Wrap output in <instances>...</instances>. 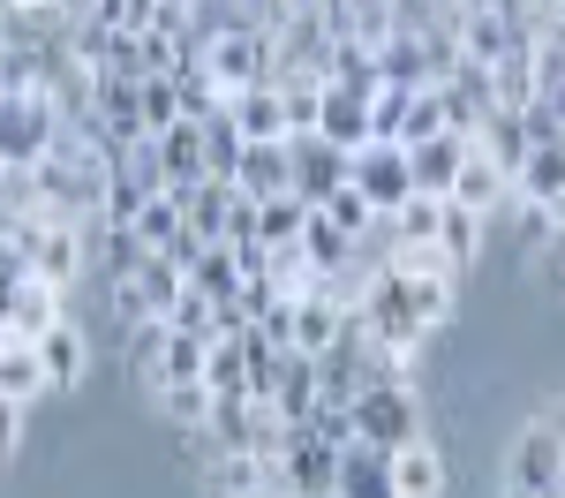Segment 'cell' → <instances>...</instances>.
Masks as SVG:
<instances>
[{
  "label": "cell",
  "instance_id": "cell-42",
  "mask_svg": "<svg viewBox=\"0 0 565 498\" xmlns=\"http://www.w3.org/2000/svg\"><path fill=\"white\" fill-rule=\"evenodd\" d=\"M551 8H558V15H565V0H551Z\"/></svg>",
  "mask_w": 565,
  "mask_h": 498
},
{
  "label": "cell",
  "instance_id": "cell-16",
  "mask_svg": "<svg viewBox=\"0 0 565 498\" xmlns=\"http://www.w3.org/2000/svg\"><path fill=\"white\" fill-rule=\"evenodd\" d=\"M505 189H513V174H505V167H490V159H482L476 144H468V159H460V174H452V189H445V197L490 220V212L505 204Z\"/></svg>",
  "mask_w": 565,
  "mask_h": 498
},
{
  "label": "cell",
  "instance_id": "cell-11",
  "mask_svg": "<svg viewBox=\"0 0 565 498\" xmlns=\"http://www.w3.org/2000/svg\"><path fill=\"white\" fill-rule=\"evenodd\" d=\"M31 348H39V362H45V385H53V393H68V385L84 378V362H90V348H84V325H76V317H53V325H45V332L31 340Z\"/></svg>",
  "mask_w": 565,
  "mask_h": 498
},
{
  "label": "cell",
  "instance_id": "cell-37",
  "mask_svg": "<svg viewBox=\"0 0 565 498\" xmlns=\"http://www.w3.org/2000/svg\"><path fill=\"white\" fill-rule=\"evenodd\" d=\"M15 438H23V401H8V393H0V460L15 453Z\"/></svg>",
  "mask_w": 565,
  "mask_h": 498
},
{
  "label": "cell",
  "instance_id": "cell-21",
  "mask_svg": "<svg viewBox=\"0 0 565 498\" xmlns=\"http://www.w3.org/2000/svg\"><path fill=\"white\" fill-rule=\"evenodd\" d=\"M226 212H234V181L204 174L196 189H181V220H189L196 242H218V234H226Z\"/></svg>",
  "mask_w": 565,
  "mask_h": 498
},
{
  "label": "cell",
  "instance_id": "cell-18",
  "mask_svg": "<svg viewBox=\"0 0 565 498\" xmlns=\"http://www.w3.org/2000/svg\"><path fill=\"white\" fill-rule=\"evenodd\" d=\"M204 348H212V340L167 325V340H159V356H151V370H143V385H151V393H159V385H196V378H204Z\"/></svg>",
  "mask_w": 565,
  "mask_h": 498
},
{
  "label": "cell",
  "instance_id": "cell-8",
  "mask_svg": "<svg viewBox=\"0 0 565 498\" xmlns=\"http://www.w3.org/2000/svg\"><path fill=\"white\" fill-rule=\"evenodd\" d=\"M513 491H535V498L565 491V446H558V431H551L543 415L513 438Z\"/></svg>",
  "mask_w": 565,
  "mask_h": 498
},
{
  "label": "cell",
  "instance_id": "cell-36",
  "mask_svg": "<svg viewBox=\"0 0 565 498\" xmlns=\"http://www.w3.org/2000/svg\"><path fill=\"white\" fill-rule=\"evenodd\" d=\"M535 272H551V279L565 287V226H558V220L535 234Z\"/></svg>",
  "mask_w": 565,
  "mask_h": 498
},
{
  "label": "cell",
  "instance_id": "cell-34",
  "mask_svg": "<svg viewBox=\"0 0 565 498\" xmlns=\"http://www.w3.org/2000/svg\"><path fill=\"white\" fill-rule=\"evenodd\" d=\"M136 91H143V129H151V136L181 121V91H174V76H143Z\"/></svg>",
  "mask_w": 565,
  "mask_h": 498
},
{
  "label": "cell",
  "instance_id": "cell-43",
  "mask_svg": "<svg viewBox=\"0 0 565 498\" xmlns=\"http://www.w3.org/2000/svg\"><path fill=\"white\" fill-rule=\"evenodd\" d=\"M0 174H8V159H0Z\"/></svg>",
  "mask_w": 565,
  "mask_h": 498
},
{
  "label": "cell",
  "instance_id": "cell-19",
  "mask_svg": "<svg viewBox=\"0 0 565 498\" xmlns=\"http://www.w3.org/2000/svg\"><path fill=\"white\" fill-rule=\"evenodd\" d=\"M53 317H61V287H45V279H15V295H8L0 325H8V340H39Z\"/></svg>",
  "mask_w": 565,
  "mask_h": 498
},
{
  "label": "cell",
  "instance_id": "cell-24",
  "mask_svg": "<svg viewBox=\"0 0 565 498\" xmlns=\"http://www.w3.org/2000/svg\"><path fill=\"white\" fill-rule=\"evenodd\" d=\"M189 287H196V295H212V303H234L249 279H242V257H234L226 242H204V257L189 265Z\"/></svg>",
  "mask_w": 565,
  "mask_h": 498
},
{
  "label": "cell",
  "instance_id": "cell-10",
  "mask_svg": "<svg viewBox=\"0 0 565 498\" xmlns=\"http://www.w3.org/2000/svg\"><path fill=\"white\" fill-rule=\"evenodd\" d=\"M317 136H332L340 151H362L370 144V98L348 84H324L317 91Z\"/></svg>",
  "mask_w": 565,
  "mask_h": 498
},
{
  "label": "cell",
  "instance_id": "cell-41",
  "mask_svg": "<svg viewBox=\"0 0 565 498\" xmlns=\"http://www.w3.org/2000/svg\"><path fill=\"white\" fill-rule=\"evenodd\" d=\"M0 348H8V325H0Z\"/></svg>",
  "mask_w": 565,
  "mask_h": 498
},
{
  "label": "cell",
  "instance_id": "cell-39",
  "mask_svg": "<svg viewBox=\"0 0 565 498\" xmlns=\"http://www.w3.org/2000/svg\"><path fill=\"white\" fill-rule=\"evenodd\" d=\"M354 8H385V0H354Z\"/></svg>",
  "mask_w": 565,
  "mask_h": 498
},
{
  "label": "cell",
  "instance_id": "cell-15",
  "mask_svg": "<svg viewBox=\"0 0 565 498\" xmlns=\"http://www.w3.org/2000/svg\"><path fill=\"white\" fill-rule=\"evenodd\" d=\"M332 498H399L392 491V453L377 446H340V484H332Z\"/></svg>",
  "mask_w": 565,
  "mask_h": 498
},
{
  "label": "cell",
  "instance_id": "cell-6",
  "mask_svg": "<svg viewBox=\"0 0 565 498\" xmlns=\"http://www.w3.org/2000/svg\"><path fill=\"white\" fill-rule=\"evenodd\" d=\"M204 76H212L226 98L249 84H271V31H218L204 45Z\"/></svg>",
  "mask_w": 565,
  "mask_h": 498
},
{
  "label": "cell",
  "instance_id": "cell-1",
  "mask_svg": "<svg viewBox=\"0 0 565 498\" xmlns=\"http://www.w3.org/2000/svg\"><path fill=\"white\" fill-rule=\"evenodd\" d=\"M430 431V415H423V393L407 385V378H385V385H370L362 401H354V438L377 453H399L415 446Z\"/></svg>",
  "mask_w": 565,
  "mask_h": 498
},
{
  "label": "cell",
  "instance_id": "cell-23",
  "mask_svg": "<svg viewBox=\"0 0 565 498\" xmlns=\"http://www.w3.org/2000/svg\"><path fill=\"white\" fill-rule=\"evenodd\" d=\"M340 332H348V310H340L332 295H317V287H309L302 303H295V348H302V356H324Z\"/></svg>",
  "mask_w": 565,
  "mask_h": 498
},
{
  "label": "cell",
  "instance_id": "cell-38",
  "mask_svg": "<svg viewBox=\"0 0 565 498\" xmlns=\"http://www.w3.org/2000/svg\"><path fill=\"white\" fill-rule=\"evenodd\" d=\"M543 423H551V431H558V446H565V407H551V415H543Z\"/></svg>",
  "mask_w": 565,
  "mask_h": 498
},
{
  "label": "cell",
  "instance_id": "cell-22",
  "mask_svg": "<svg viewBox=\"0 0 565 498\" xmlns=\"http://www.w3.org/2000/svg\"><path fill=\"white\" fill-rule=\"evenodd\" d=\"M392 491L399 498H445V460H437L430 438H415V446L392 453Z\"/></svg>",
  "mask_w": 565,
  "mask_h": 498
},
{
  "label": "cell",
  "instance_id": "cell-30",
  "mask_svg": "<svg viewBox=\"0 0 565 498\" xmlns=\"http://www.w3.org/2000/svg\"><path fill=\"white\" fill-rule=\"evenodd\" d=\"M302 220H309V204L295 197V189H287V197H264V204H257V242H264V250H271V242H295Z\"/></svg>",
  "mask_w": 565,
  "mask_h": 498
},
{
  "label": "cell",
  "instance_id": "cell-20",
  "mask_svg": "<svg viewBox=\"0 0 565 498\" xmlns=\"http://www.w3.org/2000/svg\"><path fill=\"white\" fill-rule=\"evenodd\" d=\"M271 407H279V423H302L309 407H317V356H302V348H287V356H279Z\"/></svg>",
  "mask_w": 565,
  "mask_h": 498
},
{
  "label": "cell",
  "instance_id": "cell-40",
  "mask_svg": "<svg viewBox=\"0 0 565 498\" xmlns=\"http://www.w3.org/2000/svg\"><path fill=\"white\" fill-rule=\"evenodd\" d=\"M505 498H535V491H505Z\"/></svg>",
  "mask_w": 565,
  "mask_h": 498
},
{
  "label": "cell",
  "instance_id": "cell-17",
  "mask_svg": "<svg viewBox=\"0 0 565 498\" xmlns=\"http://www.w3.org/2000/svg\"><path fill=\"white\" fill-rule=\"evenodd\" d=\"M513 197L521 204H543V212H558L565 197V144H535L521 159V174H513Z\"/></svg>",
  "mask_w": 565,
  "mask_h": 498
},
{
  "label": "cell",
  "instance_id": "cell-4",
  "mask_svg": "<svg viewBox=\"0 0 565 498\" xmlns=\"http://www.w3.org/2000/svg\"><path fill=\"white\" fill-rule=\"evenodd\" d=\"M61 136V106L45 91H0V159L8 167H39Z\"/></svg>",
  "mask_w": 565,
  "mask_h": 498
},
{
  "label": "cell",
  "instance_id": "cell-7",
  "mask_svg": "<svg viewBox=\"0 0 565 498\" xmlns=\"http://www.w3.org/2000/svg\"><path fill=\"white\" fill-rule=\"evenodd\" d=\"M287 151H295V197H302L309 212L332 197V189H348V167H354V151H340L332 136H317V129H302V136H287Z\"/></svg>",
  "mask_w": 565,
  "mask_h": 498
},
{
  "label": "cell",
  "instance_id": "cell-29",
  "mask_svg": "<svg viewBox=\"0 0 565 498\" xmlns=\"http://www.w3.org/2000/svg\"><path fill=\"white\" fill-rule=\"evenodd\" d=\"M423 136H445V98H437V84L407 91V106H399V136H392V144H423Z\"/></svg>",
  "mask_w": 565,
  "mask_h": 498
},
{
  "label": "cell",
  "instance_id": "cell-14",
  "mask_svg": "<svg viewBox=\"0 0 565 498\" xmlns=\"http://www.w3.org/2000/svg\"><path fill=\"white\" fill-rule=\"evenodd\" d=\"M460 159H468V136H423V144H407V174H415V189L423 197H445L452 189V174H460Z\"/></svg>",
  "mask_w": 565,
  "mask_h": 498
},
{
  "label": "cell",
  "instance_id": "cell-26",
  "mask_svg": "<svg viewBox=\"0 0 565 498\" xmlns=\"http://www.w3.org/2000/svg\"><path fill=\"white\" fill-rule=\"evenodd\" d=\"M196 129H204V174L234 181V167H242V129H234V114L218 106V114H204V121H196Z\"/></svg>",
  "mask_w": 565,
  "mask_h": 498
},
{
  "label": "cell",
  "instance_id": "cell-12",
  "mask_svg": "<svg viewBox=\"0 0 565 498\" xmlns=\"http://www.w3.org/2000/svg\"><path fill=\"white\" fill-rule=\"evenodd\" d=\"M234 189L242 197H287L295 189V151L287 144H242V167H234Z\"/></svg>",
  "mask_w": 565,
  "mask_h": 498
},
{
  "label": "cell",
  "instance_id": "cell-35",
  "mask_svg": "<svg viewBox=\"0 0 565 498\" xmlns=\"http://www.w3.org/2000/svg\"><path fill=\"white\" fill-rule=\"evenodd\" d=\"M90 15H98L106 31H151L159 0H90Z\"/></svg>",
  "mask_w": 565,
  "mask_h": 498
},
{
  "label": "cell",
  "instance_id": "cell-3",
  "mask_svg": "<svg viewBox=\"0 0 565 498\" xmlns=\"http://www.w3.org/2000/svg\"><path fill=\"white\" fill-rule=\"evenodd\" d=\"M340 484V446H324V438H309L302 423H287V438L271 453V491L279 498H332Z\"/></svg>",
  "mask_w": 565,
  "mask_h": 498
},
{
  "label": "cell",
  "instance_id": "cell-28",
  "mask_svg": "<svg viewBox=\"0 0 565 498\" xmlns=\"http://www.w3.org/2000/svg\"><path fill=\"white\" fill-rule=\"evenodd\" d=\"M295 242H302V257H309L317 272H332V265H348V257H354V242H348V234H340L332 220H324V212H309Z\"/></svg>",
  "mask_w": 565,
  "mask_h": 498
},
{
  "label": "cell",
  "instance_id": "cell-13",
  "mask_svg": "<svg viewBox=\"0 0 565 498\" xmlns=\"http://www.w3.org/2000/svg\"><path fill=\"white\" fill-rule=\"evenodd\" d=\"M159 144V174H167V197H181V189H196L204 181V129L196 121H174V129L151 136Z\"/></svg>",
  "mask_w": 565,
  "mask_h": 498
},
{
  "label": "cell",
  "instance_id": "cell-27",
  "mask_svg": "<svg viewBox=\"0 0 565 498\" xmlns=\"http://www.w3.org/2000/svg\"><path fill=\"white\" fill-rule=\"evenodd\" d=\"M476 234H482V212H468V204L445 197V212H437V250H445L452 265H476V250H482Z\"/></svg>",
  "mask_w": 565,
  "mask_h": 498
},
{
  "label": "cell",
  "instance_id": "cell-2",
  "mask_svg": "<svg viewBox=\"0 0 565 498\" xmlns=\"http://www.w3.org/2000/svg\"><path fill=\"white\" fill-rule=\"evenodd\" d=\"M76 265H84V226L53 220V212H39V220L15 226V272H23V279L68 287V279H76Z\"/></svg>",
  "mask_w": 565,
  "mask_h": 498
},
{
  "label": "cell",
  "instance_id": "cell-32",
  "mask_svg": "<svg viewBox=\"0 0 565 498\" xmlns=\"http://www.w3.org/2000/svg\"><path fill=\"white\" fill-rule=\"evenodd\" d=\"M437 212H445V197H407L399 212H385V226H392V242H437Z\"/></svg>",
  "mask_w": 565,
  "mask_h": 498
},
{
  "label": "cell",
  "instance_id": "cell-33",
  "mask_svg": "<svg viewBox=\"0 0 565 498\" xmlns=\"http://www.w3.org/2000/svg\"><path fill=\"white\" fill-rule=\"evenodd\" d=\"M317 212H324V220L340 226V234H348V242H362V234H370V226H377V212H370V204H362V189H332V197H324V204H317Z\"/></svg>",
  "mask_w": 565,
  "mask_h": 498
},
{
  "label": "cell",
  "instance_id": "cell-31",
  "mask_svg": "<svg viewBox=\"0 0 565 498\" xmlns=\"http://www.w3.org/2000/svg\"><path fill=\"white\" fill-rule=\"evenodd\" d=\"M159 415H167L174 431L212 423V385H204V378H196V385H159Z\"/></svg>",
  "mask_w": 565,
  "mask_h": 498
},
{
  "label": "cell",
  "instance_id": "cell-44",
  "mask_svg": "<svg viewBox=\"0 0 565 498\" xmlns=\"http://www.w3.org/2000/svg\"><path fill=\"white\" fill-rule=\"evenodd\" d=\"M558 498H565V491H558Z\"/></svg>",
  "mask_w": 565,
  "mask_h": 498
},
{
  "label": "cell",
  "instance_id": "cell-5",
  "mask_svg": "<svg viewBox=\"0 0 565 498\" xmlns=\"http://www.w3.org/2000/svg\"><path fill=\"white\" fill-rule=\"evenodd\" d=\"M348 181L362 189V204H370L377 220H385V212H399V204L415 197V174H407V144H377V136H370V144L354 151Z\"/></svg>",
  "mask_w": 565,
  "mask_h": 498
},
{
  "label": "cell",
  "instance_id": "cell-25",
  "mask_svg": "<svg viewBox=\"0 0 565 498\" xmlns=\"http://www.w3.org/2000/svg\"><path fill=\"white\" fill-rule=\"evenodd\" d=\"M0 393H8V401H39V393H53V385H45V362H39V348H31V340H8V348H0Z\"/></svg>",
  "mask_w": 565,
  "mask_h": 498
},
{
  "label": "cell",
  "instance_id": "cell-9",
  "mask_svg": "<svg viewBox=\"0 0 565 498\" xmlns=\"http://www.w3.org/2000/svg\"><path fill=\"white\" fill-rule=\"evenodd\" d=\"M226 114H234L242 144H287V136H295V114H287V91H279V84L234 91V98H226Z\"/></svg>",
  "mask_w": 565,
  "mask_h": 498
}]
</instances>
